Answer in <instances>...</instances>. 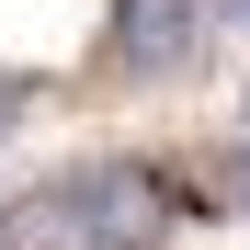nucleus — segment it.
Returning <instances> with one entry per match:
<instances>
[{"label": "nucleus", "mask_w": 250, "mask_h": 250, "mask_svg": "<svg viewBox=\"0 0 250 250\" xmlns=\"http://www.w3.org/2000/svg\"><path fill=\"white\" fill-rule=\"evenodd\" d=\"M80 205H91V250H159L182 216V182L148 171V159H91V171H68Z\"/></svg>", "instance_id": "f257e3e1"}, {"label": "nucleus", "mask_w": 250, "mask_h": 250, "mask_svg": "<svg viewBox=\"0 0 250 250\" xmlns=\"http://www.w3.org/2000/svg\"><path fill=\"white\" fill-rule=\"evenodd\" d=\"M12 125H23V80L0 68V137H12Z\"/></svg>", "instance_id": "7ed1b4c3"}, {"label": "nucleus", "mask_w": 250, "mask_h": 250, "mask_svg": "<svg viewBox=\"0 0 250 250\" xmlns=\"http://www.w3.org/2000/svg\"><path fill=\"white\" fill-rule=\"evenodd\" d=\"M239 193H250V171H239Z\"/></svg>", "instance_id": "20e7f679"}, {"label": "nucleus", "mask_w": 250, "mask_h": 250, "mask_svg": "<svg viewBox=\"0 0 250 250\" xmlns=\"http://www.w3.org/2000/svg\"><path fill=\"white\" fill-rule=\"evenodd\" d=\"M205 46V0H114V68L125 80H171Z\"/></svg>", "instance_id": "f03ea898"}]
</instances>
